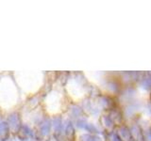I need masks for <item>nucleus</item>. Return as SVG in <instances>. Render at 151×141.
<instances>
[{
    "label": "nucleus",
    "mask_w": 151,
    "mask_h": 141,
    "mask_svg": "<svg viewBox=\"0 0 151 141\" xmlns=\"http://www.w3.org/2000/svg\"><path fill=\"white\" fill-rule=\"evenodd\" d=\"M76 127L79 130H83L85 132H87V133H89V134L99 135V133H100L98 127H96L94 124L91 123V122H88L87 120H85L83 117L76 120Z\"/></svg>",
    "instance_id": "f257e3e1"
},
{
    "label": "nucleus",
    "mask_w": 151,
    "mask_h": 141,
    "mask_svg": "<svg viewBox=\"0 0 151 141\" xmlns=\"http://www.w3.org/2000/svg\"><path fill=\"white\" fill-rule=\"evenodd\" d=\"M100 123H101V126L104 128L107 133H112V132H114V129H115V123L112 121V120L111 119V117L109 116V114H104L100 117Z\"/></svg>",
    "instance_id": "f03ea898"
},
{
    "label": "nucleus",
    "mask_w": 151,
    "mask_h": 141,
    "mask_svg": "<svg viewBox=\"0 0 151 141\" xmlns=\"http://www.w3.org/2000/svg\"><path fill=\"white\" fill-rule=\"evenodd\" d=\"M131 132L132 139L136 141H145L144 140V130L139 123H132L129 126Z\"/></svg>",
    "instance_id": "7ed1b4c3"
},
{
    "label": "nucleus",
    "mask_w": 151,
    "mask_h": 141,
    "mask_svg": "<svg viewBox=\"0 0 151 141\" xmlns=\"http://www.w3.org/2000/svg\"><path fill=\"white\" fill-rule=\"evenodd\" d=\"M117 135L120 136V138L123 141H130L132 139L131 132L129 129V126H127L125 124H122L118 126V129L116 131Z\"/></svg>",
    "instance_id": "20e7f679"
},
{
    "label": "nucleus",
    "mask_w": 151,
    "mask_h": 141,
    "mask_svg": "<svg viewBox=\"0 0 151 141\" xmlns=\"http://www.w3.org/2000/svg\"><path fill=\"white\" fill-rule=\"evenodd\" d=\"M139 86L145 90L151 89V73H145L144 76L139 79Z\"/></svg>",
    "instance_id": "39448f33"
},
{
    "label": "nucleus",
    "mask_w": 151,
    "mask_h": 141,
    "mask_svg": "<svg viewBox=\"0 0 151 141\" xmlns=\"http://www.w3.org/2000/svg\"><path fill=\"white\" fill-rule=\"evenodd\" d=\"M52 126L54 128L55 134H63V132L64 131V124L60 117L54 118L53 121H52Z\"/></svg>",
    "instance_id": "423d86ee"
},
{
    "label": "nucleus",
    "mask_w": 151,
    "mask_h": 141,
    "mask_svg": "<svg viewBox=\"0 0 151 141\" xmlns=\"http://www.w3.org/2000/svg\"><path fill=\"white\" fill-rule=\"evenodd\" d=\"M8 123L9 125L13 129H18L20 127V119L17 114L13 113V114H11L8 118Z\"/></svg>",
    "instance_id": "0eeeda50"
},
{
    "label": "nucleus",
    "mask_w": 151,
    "mask_h": 141,
    "mask_svg": "<svg viewBox=\"0 0 151 141\" xmlns=\"http://www.w3.org/2000/svg\"><path fill=\"white\" fill-rule=\"evenodd\" d=\"M78 141H103V139L99 135H93V134L86 133L79 135Z\"/></svg>",
    "instance_id": "6e6552de"
},
{
    "label": "nucleus",
    "mask_w": 151,
    "mask_h": 141,
    "mask_svg": "<svg viewBox=\"0 0 151 141\" xmlns=\"http://www.w3.org/2000/svg\"><path fill=\"white\" fill-rule=\"evenodd\" d=\"M71 115H72L73 118H75V119H80V118H82V115L84 114V110L83 108L81 106H79L78 105H74L72 107H71Z\"/></svg>",
    "instance_id": "1a4fd4ad"
},
{
    "label": "nucleus",
    "mask_w": 151,
    "mask_h": 141,
    "mask_svg": "<svg viewBox=\"0 0 151 141\" xmlns=\"http://www.w3.org/2000/svg\"><path fill=\"white\" fill-rule=\"evenodd\" d=\"M51 127H52V122L50 121V120H47V119L45 120L41 123V126H40L41 134L42 135H47L50 133Z\"/></svg>",
    "instance_id": "9d476101"
},
{
    "label": "nucleus",
    "mask_w": 151,
    "mask_h": 141,
    "mask_svg": "<svg viewBox=\"0 0 151 141\" xmlns=\"http://www.w3.org/2000/svg\"><path fill=\"white\" fill-rule=\"evenodd\" d=\"M75 126L73 124V122L71 120H68L66 123L64 124V133H65V135L68 136V137H72L73 135H75Z\"/></svg>",
    "instance_id": "9b49d317"
},
{
    "label": "nucleus",
    "mask_w": 151,
    "mask_h": 141,
    "mask_svg": "<svg viewBox=\"0 0 151 141\" xmlns=\"http://www.w3.org/2000/svg\"><path fill=\"white\" fill-rule=\"evenodd\" d=\"M9 131V123L8 122L2 121L0 122V136L6 135Z\"/></svg>",
    "instance_id": "f8f14e48"
},
{
    "label": "nucleus",
    "mask_w": 151,
    "mask_h": 141,
    "mask_svg": "<svg viewBox=\"0 0 151 141\" xmlns=\"http://www.w3.org/2000/svg\"><path fill=\"white\" fill-rule=\"evenodd\" d=\"M143 130H144V140L151 141V126Z\"/></svg>",
    "instance_id": "ddd939ff"
},
{
    "label": "nucleus",
    "mask_w": 151,
    "mask_h": 141,
    "mask_svg": "<svg viewBox=\"0 0 151 141\" xmlns=\"http://www.w3.org/2000/svg\"><path fill=\"white\" fill-rule=\"evenodd\" d=\"M21 128H22V130H23L24 134H25V135H28V136H30V137H34V135H33L32 130H31L28 126H27V125H23V126H21Z\"/></svg>",
    "instance_id": "4468645a"
},
{
    "label": "nucleus",
    "mask_w": 151,
    "mask_h": 141,
    "mask_svg": "<svg viewBox=\"0 0 151 141\" xmlns=\"http://www.w3.org/2000/svg\"><path fill=\"white\" fill-rule=\"evenodd\" d=\"M111 141H123L120 136L117 135L116 132H113V133H111V137H110Z\"/></svg>",
    "instance_id": "2eb2a0df"
},
{
    "label": "nucleus",
    "mask_w": 151,
    "mask_h": 141,
    "mask_svg": "<svg viewBox=\"0 0 151 141\" xmlns=\"http://www.w3.org/2000/svg\"><path fill=\"white\" fill-rule=\"evenodd\" d=\"M130 141H136V140H134V139H131Z\"/></svg>",
    "instance_id": "dca6fc26"
},
{
    "label": "nucleus",
    "mask_w": 151,
    "mask_h": 141,
    "mask_svg": "<svg viewBox=\"0 0 151 141\" xmlns=\"http://www.w3.org/2000/svg\"><path fill=\"white\" fill-rule=\"evenodd\" d=\"M150 103H151V100H150Z\"/></svg>",
    "instance_id": "f3484780"
}]
</instances>
